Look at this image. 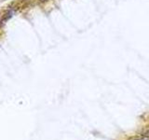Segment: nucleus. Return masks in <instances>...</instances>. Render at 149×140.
Segmentation results:
<instances>
[{
	"label": "nucleus",
	"instance_id": "f257e3e1",
	"mask_svg": "<svg viewBox=\"0 0 149 140\" xmlns=\"http://www.w3.org/2000/svg\"><path fill=\"white\" fill-rule=\"evenodd\" d=\"M12 14H13V12L11 10H8L3 14H0V26H2L4 23L6 22V21L8 20V19L12 16Z\"/></svg>",
	"mask_w": 149,
	"mask_h": 140
},
{
	"label": "nucleus",
	"instance_id": "f03ea898",
	"mask_svg": "<svg viewBox=\"0 0 149 140\" xmlns=\"http://www.w3.org/2000/svg\"><path fill=\"white\" fill-rule=\"evenodd\" d=\"M139 140H149V138H147V137H143V138L139 139Z\"/></svg>",
	"mask_w": 149,
	"mask_h": 140
},
{
	"label": "nucleus",
	"instance_id": "7ed1b4c3",
	"mask_svg": "<svg viewBox=\"0 0 149 140\" xmlns=\"http://www.w3.org/2000/svg\"><path fill=\"white\" fill-rule=\"evenodd\" d=\"M39 1H41V2H46V1H48V0H39Z\"/></svg>",
	"mask_w": 149,
	"mask_h": 140
}]
</instances>
